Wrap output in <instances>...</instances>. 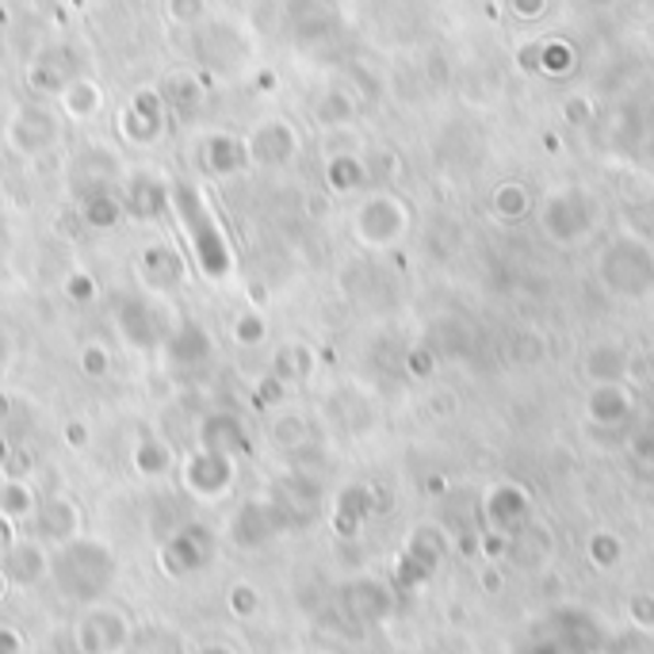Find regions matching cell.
Wrapping results in <instances>:
<instances>
[{
    "instance_id": "cell-6",
    "label": "cell",
    "mask_w": 654,
    "mask_h": 654,
    "mask_svg": "<svg viewBox=\"0 0 654 654\" xmlns=\"http://www.w3.org/2000/svg\"><path fill=\"white\" fill-rule=\"evenodd\" d=\"M4 138L15 154L35 157V154H46V149L58 146L61 123H58V115L46 112V108H20V112L12 115V123H8Z\"/></svg>"
},
{
    "instance_id": "cell-25",
    "label": "cell",
    "mask_w": 654,
    "mask_h": 654,
    "mask_svg": "<svg viewBox=\"0 0 654 654\" xmlns=\"http://www.w3.org/2000/svg\"><path fill=\"white\" fill-rule=\"evenodd\" d=\"M165 12L177 23H203L207 20V0H165Z\"/></svg>"
},
{
    "instance_id": "cell-34",
    "label": "cell",
    "mask_w": 654,
    "mask_h": 654,
    "mask_svg": "<svg viewBox=\"0 0 654 654\" xmlns=\"http://www.w3.org/2000/svg\"><path fill=\"white\" fill-rule=\"evenodd\" d=\"M8 460H12V444H8V440L0 437V471L8 467Z\"/></svg>"
},
{
    "instance_id": "cell-37",
    "label": "cell",
    "mask_w": 654,
    "mask_h": 654,
    "mask_svg": "<svg viewBox=\"0 0 654 654\" xmlns=\"http://www.w3.org/2000/svg\"><path fill=\"white\" fill-rule=\"evenodd\" d=\"M0 368H4V341H0Z\"/></svg>"
},
{
    "instance_id": "cell-3",
    "label": "cell",
    "mask_w": 654,
    "mask_h": 654,
    "mask_svg": "<svg viewBox=\"0 0 654 654\" xmlns=\"http://www.w3.org/2000/svg\"><path fill=\"white\" fill-rule=\"evenodd\" d=\"M177 471H180V483H184V490L192 494V498L218 501L234 490L238 460L207 452V448H195V452H188L184 460H177Z\"/></svg>"
},
{
    "instance_id": "cell-13",
    "label": "cell",
    "mask_w": 654,
    "mask_h": 654,
    "mask_svg": "<svg viewBox=\"0 0 654 654\" xmlns=\"http://www.w3.org/2000/svg\"><path fill=\"white\" fill-rule=\"evenodd\" d=\"M200 448L218 452V455H230V460H241V455H249V432H246V425H241L238 417L215 414V417H207V421H203Z\"/></svg>"
},
{
    "instance_id": "cell-38",
    "label": "cell",
    "mask_w": 654,
    "mask_h": 654,
    "mask_svg": "<svg viewBox=\"0 0 654 654\" xmlns=\"http://www.w3.org/2000/svg\"><path fill=\"white\" fill-rule=\"evenodd\" d=\"M0 478H4V475H0Z\"/></svg>"
},
{
    "instance_id": "cell-11",
    "label": "cell",
    "mask_w": 654,
    "mask_h": 654,
    "mask_svg": "<svg viewBox=\"0 0 654 654\" xmlns=\"http://www.w3.org/2000/svg\"><path fill=\"white\" fill-rule=\"evenodd\" d=\"M280 532V509H275V501H246V506L234 514L230 521V535L238 548H264L272 535Z\"/></svg>"
},
{
    "instance_id": "cell-1",
    "label": "cell",
    "mask_w": 654,
    "mask_h": 654,
    "mask_svg": "<svg viewBox=\"0 0 654 654\" xmlns=\"http://www.w3.org/2000/svg\"><path fill=\"white\" fill-rule=\"evenodd\" d=\"M169 211L177 215L188 249H192L195 264L203 268V275H211V280H226V275L234 272V253H230V246H226V234H223V226H218L203 188L172 184Z\"/></svg>"
},
{
    "instance_id": "cell-23",
    "label": "cell",
    "mask_w": 654,
    "mask_h": 654,
    "mask_svg": "<svg viewBox=\"0 0 654 654\" xmlns=\"http://www.w3.org/2000/svg\"><path fill=\"white\" fill-rule=\"evenodd\" d=\"M81 372L84 375H92V380H100V375H108L112 372V352L104 349V345H84L81 349Z\"/></svg>"
},
{
    "instance_id": "cell-31",
    "label": "cell",
    "mask_w": 654,
    "mask_h": 654,
    "mask_svg": "<svg viewBox=\"0 0 654 654\" xmlns=\"http://www.w3.org/2000/svg\"><path fill=\"white\" fill-rule=\"evenodd\" d=\"M15 528H20V525H12V521H8V517H0V551H4L8 543L15 540Z\"/></svg>"
},
{
    "instance_id": "cell-33",
    "label": "cell",
    "mask_w": 654,
    "mask_h": 654,
    "mask_svg": "<svg viewBox=\"0 0 654 654\" xmlns=\"http://www.w3.org/2000/svg\"><path fill=\"white\" fill-rule=\"evenodd\" d=\"M195 654H234V651L226 647V643H207V647H200Z\"/></svg>"
},
{
    "instance_id": "cell-12",
    "label": "cell",
    "mask_w": 654,
    "mask_h": 654,
    "mask_svg": "<svg viewBox=\"0 0 654 654\" xmlns=\"http://www.w3.org/2000/svg\"><path fill=\"white\" fill-rule=\"evenodd\" d=\"M74 177L81 180L89 192H115V184H123V180H127V172H123V161L112 154V149L92 146V149H84V154L77 157Z\"/></svg>"
},
{
    "instance_id": "cell-27",
    "label": "cell",
    "mask_w": 654,
    "mask_h": 654,
    "mask_svg": "<svg viewBox=\"0 0 654 654\" xmlns=\"http://www.w3.org/2000/svg\"><path fill=\"white\" fill-rule=\"evenodd\" d=\"M169 100L172 104H184V108H195L203 100V92L195 89L192 77H172L169 81Z\"/></svg>"
},
{
    "instance_id": "cell-4",
    "label": "cell",
    "mask_w": 654,
    "mask_h": 654,
    "mask_svg": "<svg viewBox=\"0 0 654 654\" xmlns=\"http://www.w3.org/2000/svg\"><path fill=\"white\" fill-rule=\"evenodd\" d=\"M131 643V620L120 609L92 605L77 624V647L81 654H123Z\"/></svg>"
},
{
    "instance_id": "cell-32",
    "label": "cell",
    "mask_w": 654,
    "mask_h": 654,
    "mask_svg": "<svg viewBox=\"0 0 654 654\" xmlns=\"http://www.w3.org/2000/svg\"><path fill=\"white\" fill-rule=\"evenodd\" d=\"M66 440H69V444H74V448H81V444H84V429H81V425H69Z\"/></svg>"
},
{
    "instance_id": "cell-8",
    "label": "cell",
    "mask_w": 654,
    "mask_h": 654,
    "mask_svg": "<svg viewBox=\"0 0 654 654\" xmlns=\"http://www.w3.org/2000/svg\"><path fill=\"white\" fill-rule=\"evenodd\" d=\"M0 571H4L8 586H38L50 574V551L43 548V540H20L15 535L4 551H0Z\"/></svg>"
},
{
    "instance_id": "cell-20",
    "label": "cell",
    "mask_w": 654,
    "mask_h": 654,
    "mask_svg": "<svg viewBox=\"0 0 654 654\" xmlns=\"http://www.w3.org/2000/svg\"><path fill=\"white\" fill-rule=\"evenodd\" d=\"M131 460H134V471H138L142 478H161L177 467V452H172L161 437H142L138 444H134Z\"/></svg>"
},
{
    "instance_id": "cell-7",
    "label": "cell",
    "mask_w": 654,
    "mask_h": 654,
    "mask_svg": "<svg viewBox=\"0 0 654 654\" xmlns=\"http://www.w3.org/2000/svg\"><path fill=\"white\" fill-rule=\"evenodd\" d=\"M115 127H120L123 142H131V146H154L165 134V97L154 89L134 92L131 104L115 120Z\"/></svg>"
},
{
    "instance_id": "cell-26",
    "label": "cell",
    "mask_w": 654,
    "mask_h": 654,
    "mask_svg": "<svg viewBox=\"0 0 654 654\" xmlns=\"http://www.w3.org/2000/svg\"><path fill=\"white\" fill-rule=\"evenodd\" d=\"M257 609H261L257 589L249 586V582H238V586L230 589V612L234 617H257Z\"/></svg>"
},
{
    "instance_id": "cell-14",
    "label": "cell",
    "mask_w": 654,
    "mask_h": 654,
    "mask_svg": "<svg viewBox=\"0 0 654 654\" xmlns=\"http://www.w3.org/2000/svg\"><path fill=\"white\" fill-rule=\"evenodd\" d=\"M169 195H172V184H165V180H157V172H134V177L123 180V203H127V211L142 218H154L157 211L169 207Z\"/></svg>"
},
{
    "instance_id": "cell-18",
    "label": "cell",
    "mask_w": 654,
    "mask_h": 654,
    "mask_svg": "<svg viewBox=\"0 0 654 654\" xmlns=\"http://www.w3.org/2000/svg\"><path fill=\"white\" fill-rule=\"evenodd\" d=\"M142 268H146L154 291H172L188 275L184 257H180L172 246H149L146 253H142Z\"/></svg>"
},
{
    "instance_id": "cell-9",
    "label": "cell",
    "mask_w": 654,
    "mask_h": 654,
    "mask_svg": "<svg viewBox=\"0 0 654 654\" xmlns=\"http://www.w3.org/2000/svg\"><path fill=\"white\" fill-rule=\"evenodd\" d=\"M246 149L253 165H287L298 154V134L287 120H264L246 134Z\"/></svg>"
},
{
    "instance_id": "cell-2",
    "label": "cell",
    "mask_w": 654,
    "mask_h": 654,
    "mask_svg": "<svg viewBox=\"0 0 654 654\" xmlns=\"http://www.w3.org/2000/svg\"><path fill=\"white\" fill-rule=\"evenodd\" d=\"M50 574L66 597H74V601H92V597L112 582L115 555L100 540L77 535V540L61 543L58 555L50 559Z\"/></svg>"
},
{
    "instance_id": "cell-19",
    "label": "cell",
    "mask_w": 654,
    "mask_h": 654,
    "mask_svg": "<svg viewBox=\"0 0 654 654\" xmlns=\"http://www.w3.org/2000/svg\"><path fill=\"white\" fill-rule=\"evenodd\" d=\"M165 352H169L172 364H203V360L211 357V337L203 334L195 322H184V326H177L169 334V341H165Z\"/></svg>"
},
{
    "instance_id": "cell-30",
    "label": "cell",
    "mask_w": 654,
    "mask_h": 654,
    "mask_svg": "<svg viewBox=\"0 0 654 654\" xmlns=\"http://www.w3.org/2000/svg\"><path fill=\"white\" fill-rule=\"evenodd\" d=\"M23 651V635L15 628L0 624V654H20Z\"/></svg>"
},
{
    "instance_id": "cell-29",
    "label": "cell",
    "mask_w": 654,
    "mask_h": 654,
    "mask_svg": "<svg viewBox=\"0 0 654 654\" xmlns=\"http://www.w3.org/2000/svg\"><path fill=\"white\" fill-rule=\"evenodd\" d=\"M318 120L322 123H334V120H345V104H341V97H326L318 104Z\"/></svg>"
},
{
    "instance_id": "cell-22",
    "label": "cell",
    "mask_w": 654,
    "mask_h": 654,
    "mask_svg": "<svg viewBox=\"0 0 654 654\" xmlns=\"http://www.w3.org/2000/svg\"><path fill=\"white\" fill-rule=\"evenodd\" d=\"M120 326L134 345H154V329H161L157 326V311L146 303V298H131V303L123 306Z\"/></svg>"
},
{
    "instance_id": "cell-17",
    "label": "cell",
    "mask_w": 654,
    "mask_h": 654,
    "mask_svg": "<svg viewBox=\"0 0 654 654\" xmlns=\"http://www.w3.org/2000/svg\"><path fill=\"white\" fill-rule=\"evenodd\" d=\"M35 509H38V494L31 486V478L23 475L0 478V517H8L12 525H23L35 517Z\"/></svg>"
},
{
    "instance_id": "cell-15",
    "label": "cell",
    "mask_w": 654,
    "mask_h": 654,
    "mask_svg": "<svg viewBox=\"0 0 654 654\" xmlns=\"http://www.w3.org/2000/svg\"><path fill=\"white\" fill-rule=\"evenodd\" d=\"M58 104H61V112H66V120L89 123L104 112V89H100L92 77H69L58 92Z\"/></svg>"
},
{
    "instance_id": "cell-5",
    "label": "cell",
    "mask_w": 654,
    "mask_h": 654,
    "mask_svg": "<svg viewBox=\"0 0 654 654\" xmlns=\"http://www.w3.org/2000/svg\"><path fill=\"white\" fill-rule=\"evenodd\" d=\"M211 555H215V540H211L207 528L200 525L177 528L161 548V571L169 578H184V574L203 571L211 563Z\"/></svg>"
},
{
    "instance_id": "cell-16",
    "label": "cell",
    "mask_w": 654,
    "mask_h": 654,
    "mask_svg": "<svg viewBox=\"0 0 654 654\" xmlns=\"http://www.w3.org/2000/svg\"><path fill=\"white\" fill-rule=\"evenodd\" d=\"M203 161H207V172H215V177H238V172H246L253 165L246 138H238V134H211L203 142Z\"/></svg>"
},
{
    "instance_id": "cell-21",
    "label": "cell",
    "mask_w": 654,
    "mask_h": 654,
    "mask_svg": "<svg viewBox=\"0 0 654 654\" xmlns=\"http://www.w3.org/2000/svg\"><path fill=\"white\" fill-rule=\"evenodd\" d=\"M81 215L92 230H115V226L127 218V203L115 192H89L81 203Z\"/></svg>"
},
{
    "instance_id": "cell-28",
    "label": "cell",
    "mask_w": 654,
    "mask_h": 654,
    "mask_svg": "<svg viewBox=\"0 0 654 654\" xmlns=\"http://www.w3.org/2000/svg\"><path fill=\"white\" fill-rule=\"evenodd\" d=\"M66 295L74 298V303H89V298H97V280H92L89 272H74L66 280Z\"/></svg>"
},
{
    "instance_id": "cell-24",
    "label": "cell",
    "mask_w": 654,
    "mask_h": 654,
    "mask_svg": "<svg viewBox=\"0 0 654 654\" xmlns=\"http://www.w3.org/2000/svg\"><path fill=\"white\" fill-rule=\"evenodd\" d=\"M264 337H268V329H264L261 314H238V318H234V341L238 345H261Z\"/></svg>"
},
{
    "instance_id": "cell-36",
    "label": "cell",
    "mask_w": 654,
    "mask_h": 654,
    "mask_svg": "<svg viewBox=\"0 0 654 654\" xmlns=\"http://www.w3.org/2000/svg\"><path fill=\"white\" fill-rule=\"evenodd\" d=\"M8 594V578H4V571H0V597Z\"/></svg>"
},
{
    "instance_id": "cell-35",
    "label": "cell",
    "mask_w": 654,
    "mask_h": 654,
    "mask_svg": "<svg viewBox=\"0 0 654 654\" xmlns=\"http://www.w3.org/2000/svg\"><path fill=\"white\" fill-rule=\"evenodd\" d=\"M8 409H12V398H8V394L0 391V417H8Z\"/></svg>"
},
{
    "instance_id": "cell-10",
    "label": "cell",
    "mask_w": 654,
    "mask_h": 654,
    "mask_svg": "<svg viewBox=\"0 0 654 654\" xmlns=\"http://www.w3.org/2000/svg\"><path fill=\"white\" fill-rule=\"evenodd\" d=\"M31 521H35V540L54 543V548H61V543H69V540L81 535V509H77L69 498H61V494L38 501V509H35Z\"/></svg>"
}]
</instances>
